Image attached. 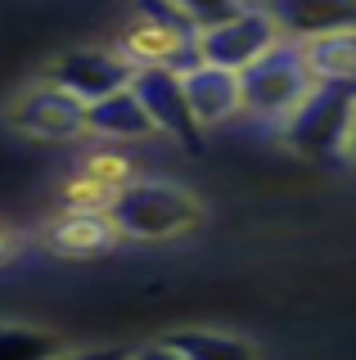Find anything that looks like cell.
Masks as SVG:
<instances>
[{"label": "cell", "instance_id": "cell-1", "mask_svg": "<svg viewBox=\"0 0 356 360\" xmlns=\"http://www.w3.org/2000/svg\"><path fill=\"white\" fill-rule=\"evenodd\" d=\"M104 217L127 239H176L194 230L203 207L190 189L167 180H127L104 198Z\"/></svg>", "mask_w": 356, "mask_h": 360}, {"label": "cell", "instance_id": "cell-2", "mask_svg": "<svg viewBox=\"0 0 356 360\" xmlns=\"http://www.w3.org/2000/svg\"><path fill=\"white\" fill-rule=\"evenodd\" d=\"M352 131H356V86L343 82H316L311 95L303 99V108L284 122V135L303 158L329 162L352 149Z\"/></svg>", "mask_w": 356, "mask_h": 360}, {"label": "cell", "instance_id": "cell-3", "mask_svg": "<svg viewBox=\"0 0 356 360\" xmlns=\"http://www.w3.org/2000/svg\"><path fill=\"white\" fill-rule=\"evenodd\" d=\"M239 86H243V112L288 122L298 108H303V99L311 95L316 72H311L303 45L284 37L266 59H258L248 72H239Z\"/></svg>", "mask_w": 356, "mask_h": 360}, {"label": "cell", "instance_id": "cell-4", "mask_svg": "<svg viewBox=\"0 0 356 360\" xmlns=\"http://www.w3.org/2000/svg\"><path fill=\"white\" fill-rule=\"evenodd\" d=\"M284 41L280 22H275L271 9H243L239 18L221 22L217 32L198 37V63L226 68V72H248L258 59L275 50Z\"/></svg>", "mask_w": 356, "mask_h": 360}, {"label": "cell", "instance_id": "cell-5", "mask_svg": "<svg viewBox=\"0 0 356 360\" xmlns=\"http://www.w3.org/2000/svg\"><path fill=\"white\" fill-rule=\"evenodd\" d=\"M50 82L59 90L77 95L86 108L99 104L108 95H122L136 82V68L122 59V50H68L59 63L50 68Z\"/></svg>", "mask_w": 356, "mask_h": 360}, {"label": "cell", "instance_id": "cell-6", "mask_svg": "<svg viewBox=\"0 0 356 360\" xmlns=\"http://www.w3.org/2000/svg\"><path fill=\"white\" fill-rule=\"evenodd\" d=\"M131 90H136V99L144 104V112H149L153 131L172 135V140L181 144H198V122L190 112V99H185V77L176 72V68H136V82H131Z\"/></svg>", "mask_w": 356, "mask_h": 360}, {"label": "cell", "instance_id": "cell-7", "mask_svg": "<svg viewBox=\"0 0 356 360\" xmlns=\"http://www.w3.org/2000/svg\"><path fill=\"white\" fill-rule=\"evenodd\" d=\"M9 122L32 140H77L86 131V104L68 90H59L54 82H46L14 99Z\"/></svg>", "mask_w": 356, "mask_h": 360}, {"label": "cell", "instance_id": "cell-8", "mask_svg": "<svg viewBox=\"0 0 356 360\" xmlns=\"http://www.w3.org/2000/svg\"><path fill=\"white\" fill-rule=\"evenodd\" d=\"M185 77V99H190V112L198 127H221L235 112H243V86L239 72H226V68L212 63H194Z\"/></svg>", "mask_w": 356, "mask_h": 360}, {"label": "cell", "instance_id": "cell-9", "mask_svg": "<svg viewBox=\"0 0 356 360\" xmlns=\"http://www.w3.org/2000/svg\"><path fill=\"white\" fill-rule=\"evenodd\" d=\"M86 131L104 135V140H149L153 135V122L149 112H144V104L136 99V90H122V95H108L99 99V104L86 108Z\"/></svg>", "mask_w": 356, "mask_h": 360}, {"label": "cell", "instance_id": "cell-10", "mask_svg": "<svg viewBox=\"0 0 356 360\" xmlns=\"http://www.w3.org/2000/svg\"><path fill=\"white\" fill-rule=\"evenodd\" d=\"M271 14L280 22V32H293L288 41H298V45L356 32V9L348 5H288V9H271Z\"/></svg>", "mask_w": 356, "mask_h": 360}, {"label": "cell", "instance_id": "cell-11", "mask_svg": "<svg viewBox=\"0 0 356 360\" xmlns=\"http://www.w3.org/2000/svg\"><path fill=\"white\" fill-rule=\"evenodd\" d=\"M181 360H258V347L243 342L235 333H217V329H181L163 338Z\"/></svg>", "mask_w": 356, "mask_h": 360}, {"label": "cell", "instance_id": "cell-12", "mask_svg": "<svg viewBox=\"0 0 356 360\" xmlns=\"http://www.w3.org/2000/svg\"><path fill=\"white\" fill-rule=\"evenodd\" d=\"M303 50H307V63H311V72H316V82L356 86V32L311 41V45H303Z\"/></svg>", "mask_w": 356, "mask_h": 360}, {"label": "cell", "instance_id": "cell-13", "mask_svg": "<svg viewBox=\"0 0 356 360\" xmlns=\"http://www.w3.org/2000/svg\"><path fill=\"white\" fill-rule=\"evenodd\" d=\"M113 225H108L104 212H77V217H63L59 225L50 230V243L59 248V252H77V257H86V252H99V248H108L113 243Z\"/></svg>", "mask_w": 356, "mask_h": 360}, {"label": "cell", "instance_id": "cell-14", "mask_svg": "<svg viewBox=\"0 0 356 360\" xmlns=\"http://www.w3.org/2000/svg\"><path fill=\"white\" fill-rule=\"evenodd\" d=\"M63 342L46 329L27 324H0V360H59Z\"/></svg>", "mask_w": 356, "mask_h": 360}, {"label": "cell", "instance_id": "cell-15", "mask_svg": "<svg viewBox=\"0 0 356 360\" xmlns=\"http://www.w3.org/2000/svg\"><path fill=\"white\" fill-rule=\"evenodd\" d=\"M136 352H122V347H91V352H63L59 360H131Z\"/></svg>", "mask_w": 356, "mask_h": 360}, {"label": "cell", "instance_id": "cell-16", "mask_svg": "<svg viewBox=\"0 0 356 360\" xmlns=\"http://www.w3.org/2000/svg\"><path fill=\"white\" fill-rule=\"evenodd\" d=\"M131 360H181V356H176L167 342H153V347H140V352L131 356Z\"/></svg>", "mask_w": 356, "mask_h": 360}, {"label": "cell", "instance_id": "cell-17", "mask_svg": "<svg viewBox=\"0 0 356 360\" xmlns=\"http://www.w3.org/2000/svg\"><path fill=\"white\" fill-rule=\"evenodd\" d=\"M14 262V239H9V230H0V266Z\"/></svg>", "mask_w": 356, "mask_h": 360}, {"label": "cell", "instance_id": "cell-18", "mask_svg": "<svg viewBox=\"0 0 356 360\" xmlns=\"http://www.w3.org/2000/svg\"><path fill=\"white\" fill-rule=\"evenodd\" d=\"M348 153H352V158H356V131H352V149H348Z\"/></svg>", "mask_w": 356, "mask_h": 360}]
</instances>
